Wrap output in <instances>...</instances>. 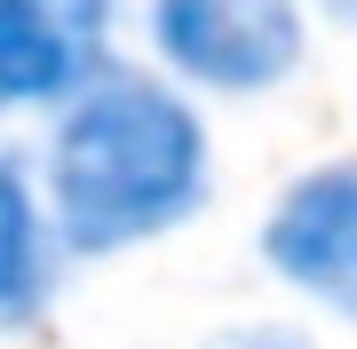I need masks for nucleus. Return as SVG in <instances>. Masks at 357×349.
<instances>
[{"label":"nucleus","instance_id":"f257e3e1","mask_svg":"<svg viewBox=\"0 0 357 349\" xmlns=\"http://www.w3.org/2000/svg\"><path fill=\"white\" fill-rule=\"evenodd\" d=\"M215 151L167 79L96 72L48 135V222L72 254H128L206 207Z\"/></svg>","mask_w":357,"mask_h":349},{"label":"nucleus","instance_id":"f03ea898","mask_svg":"<svg viewBox=\"0 0 357 349\" xmlns=\"http://www.w3.org/2000/svg\"><path fill=\"white\" fill-rule=\"evenodd\" d=\"M151 48L167 72L215 95H262L302 72V0H151Z\"/></svg>","mask_w":357,"mask_h":349},{"label":"nucleus","instance_id":"7ed1b4c3","mask_svg":"<svg viewBox=\"0 0 357 349\" xmlns=\"http://www.w3.org/2000/svg\"><path fill=\"white\" fill-rule=\"evenodd\" d=\"M262 262L294 294L357 325V159L310 167L262 222Z\"/></svg>","mask_w":357,"mask_h":349},{"label":"nucleus","instance_id":"20e7f679","mask_svg":"<svg viewBox=\"0 0 357 349\" xmlns=\"http://www.w3.org/2000/svg\"><path fill=\"white\" fill-rule=\"evenodd\" d=\"M112 0H0V111L72 104L103 72Z\"/></svg>","mask_w":357,"mask_h":349},{"label":"nucleus","instance_id":"39448f33","mask_svg":"<svg viewBox=\"0 0 357 349\" xmlns=\"http://www.w3.org/2000/svg\"><path fill=\"white\" fill-rule=\"evenodd\" d=\"M56 294V222L48 199L32 191L24 159L0 151V334L32 325Z\"/></svg>","mask_w":357,"mask_h":349},{"label":"nucleus","instance_id":"423d86ee","mask_svg":"<svg viewBox=\"0 0 357 349\" xmlns=\"http://www.w3.org/2000/svg\"><path fill=\"white\" fill-rule=\"evenodd\" d=\"M199 349H318L294 318H246V325H222V334H206Z\"/></svg>","mask_w":357,"mask_h":349},{"label":"nucleus","instance_id":"0eeeda50","mask_svg":"<svg viewBox=\"0 0 357 349\" xmlns=\"http://www.w3.org/2000/svg\"><path fill=\"white\" fill-rule=\"evenodd\" d=\"M318 8L333 16V24H357V0H318Z\"/></svg>","mask_w":357,"mask_h":349}]
</instances>
